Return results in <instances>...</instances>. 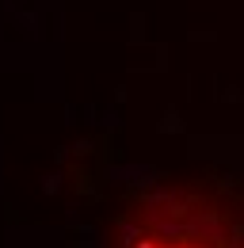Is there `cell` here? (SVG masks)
<instances>
[{
    "instance_id": "obj_1",
    "label": "cell",
    "mask_w": 244,
    "mask_h": 248,
    "mask_svg": "<svg viewBox=\"0 0 244 248\" xmlns=\"http://www.w3.org/2000/svg\"><path fill=\"white\" fill-rule=\"evenodd\" d=\"M111 248H244V199L217 180H168L134 191Z\"/></svg>"
}]
</instances>
